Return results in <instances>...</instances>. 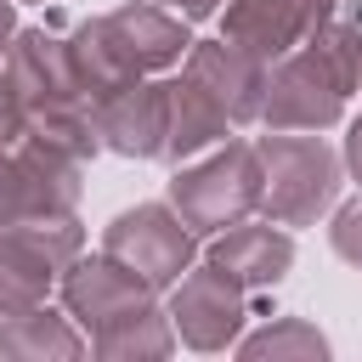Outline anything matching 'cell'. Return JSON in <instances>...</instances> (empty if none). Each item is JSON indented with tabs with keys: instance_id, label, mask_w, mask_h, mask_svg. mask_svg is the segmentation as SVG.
<instances>
[{
	"instance_id": "cell-1",
	"label": "cell",
	"mask_w": 362,
	"mask_h": 362,
	"mask_svg": "<svg viewBox=\"0 0 362 362\" xmlns=\"http://www.w3.org/2000/svg\"><path fill=\"white\" fill-rule=\"evenodd\" d=\"M187 17H170L147 0H130L119 11H102L90 23H79L68 34V62H74V79L90 102H107L113 90L158 74V68H175L192 40L181 28Z\"/></svg>"
},
{
	"instance_id": "cell-2",
	"label": "cell",
	"mask_w": 362,
	"mask_h": 362,
	"mask_svg": "<svg viewBox=\"0 0 362 362\" xmlns=\"http://www.w3.org/2000/svg\"><path fill=\"white\" fill-rule=\"evenodd\" d=\"M356 85H362V17L345 11L322 23L305 45L277 57L260 119L272 130H328Z\"/></svg>"
},
{
	"instance_id": "cell-3",
	"label": "cell",
	"mask_w": 362,
	"mask_h": 362,
	"mask_svg": "<svg viewBox=\"0 0 362 362\" xmlns=\"http://www.w3.org/2000/svg\"><path fill=\"white\" fill-rule=\"evenodd\" d=\"M62 305L74 322L90 328L96 356H164L170 351V322L153 305V288L113 255L74 260L62 272Z\"/></svg>"
},
{
	"instance_id": "cell-4",
	"label": "cell",
	"mask_w": 362,
	"mask_h": 362,
	"mask_svg": "<svg viewBox=\"0 0 362 362\" xmlns=\"http://www.w3.org/2000/svg\"><path fill=\"white\" fill-rule=\"evenodd\" d=\"M260 192H266V170H260L255 141H226L204 164L175 170L170 209L192 232H226V226H238V221H249L260 209Z\"/></svg>"
},
{
	"instance_id": "cell-5",
	"label": "cell",
	"mask_w": 362,
	"mask_h": 362,
	"mask_svg": "<svg viewBox=\"0 0 362 362\" xmlns=\"http://www.w3.org/2000/svg\"><path fill=\"white\" fill-rule=\"evenodd\" d=\"M260 170H266V192L260 209L283 226H311L334 192H339V153L322 136H294V130H272L255 141Z\"/></svg>"
},
{
	"instance_id": "cell-6",
	"label": "cell",
	"mask_w": 362,
	"mask_h": 362,
	"mask_svg": "<svg viewBox=\"0 0 362 362\" xmlns=\"http://www.w3.org/2000/svg\"><path fill=\"white\" fill-rule=\"evenodd\" d=\"M79 226L74 215H28L0 232V317L45 305L51 283L74 266L79 255Z\"/></svg>"
},
{
	"instance_id": "cell-7",
	"label": "cell",
	"mask_w": 362,
	"mask_h": 362,
	"mask_svg": "<svg viewBox=\"0 0 362 362\" xmlns=\"http://www.w3.org/2000/svg\"><path fill=\"white\" fill-rule=\"evenodd\" d=\"M102 255L130 266L147 288H175L198 255V232L164 204H136L102 232Z\"/></svg>"
},
{
	"instance_id": "cell-8",
	"label": "cell",
	"mask_w": 362,
	"mask_h": 362,
	"mask_svg": "<svg viewBox=\"0 0 362 362\" xmlns=\"http://www.w3.org/2000/svg\"><path fill=\"white\" fill-rule=\"evenodd\" d=\"M243 317H249V300H243L238 277H226L209 260L198 272L187 266V277L175 283V300H170V322L192 351H226L238 339Z\"/></svg>"
},
{
	"instance_id": "cell-9",
	"label": "cell",
	"mask_w": 362,
	"mask_h": 362,
	"mask_svg": "<svg viewBox=\"0 0 362 362\" xmlns=\"http://www.w3.org/2000/svg\"><path fill=\"white\" fill-rule=\"evenodd\" d=\"M181 74L198 79V85L226 107L232 124H249V119H260V107H266L272 62L255 57L249 45L226 40V34H221V40H192V51L181 57Z\"/></svg>"
},
{
	"instance_id": "cell-10",
	"label": "cell",
	"mask_w": 362,
	"mask_h": 362,
	"mask_svg": "<svg viewBox=\"0 0 362 362\" xmlns=\"http://www.w3.org/2000/svg\"><path fill=\"white\" fill-rule=\"evenodd\" d=\"M334 6L339 0H226L221 34L272 62V57H288L294 45H305L334 17Z\"/></svg>"
},
{
	"instance_id": "cell-11",
	"label": "cell",
	"mask_w": 362,
	"mask_h": 362,
	"mask_svg": "<svg viewBox=\"0 0 362 362\" xmlns=\"http://www.w3.org/2000/svg\"><path fill=\"white\" fill-rule=\"evenodd\" d=\"M96 136L102 147L124 158H164L170 136V85H124L107 102H96Z\"/></svg>"
},
{
	"instance_id": "cell-12",
	"label": "cell",
	"mask_w": 362,
	"mask_h": 362,
	"mask_svg": "<svg viewBox=\"0 0 362 362\" xmlns=\"http://www.w3.org/2000/svg\"><path fill=\"white\" fill-rule=\"evenodd\" d=\"M209 266H221L243 288H266L294 266V238L283 232V221H266V226H243L238 221L209 243Z\"/></svg>"
},
{
	"instance_id": "cell-13",
	"label": "cell",
	"mask_w": 362,
	"mask_h": 362,
	"mask_svg": "<svg viewBox=\"0 0 362 362\" xmlns=\"http://www.w3.org/2000/svg\"><path fill=\"white\" fill-rule=\"evenodd\" d=\"M232 130V119H226V107L198 85V79H170V136H164V158L170 164H181V158H192L198 147H209V141H221Z\"/></svg>"
},
{
	"instance_id": "cell-14",
	"label": "cell",
	"mask_w": 362,
	"mask_h": 362,
	"mask_svg": "<svg viewBox=\"0 0 362 362\" xmlns=\"http://www.w3.org/2000/svg\"><path fill=\"white\" fill-rule=\"evenodd\" d=\"M0 351L6 356H79L85 339L62 317L34 305V311H17V317H0Z\"/></svg>"
},
{
	"instance_id": "cell-15",
	"label": "cell",
	"mask_w": 362,
	"mask_h": 362,
	"mask_svg": "<svg viewBox=\"0 0 362 362\" xmlns=\"http://www.w3.org/2000/svg\"><path fill=\"white\" fill-rule=\"evenodd\" d=\"M238 351H243V356H328V339H322L305 317H283V322L249 334Z\"/></svg>"
},
{
	"instance_id": "cell-16",
	"label": "cell",
	"mask_w": 362,
	"mask_h": 362,
	"mask_svg": "<svg viewBox=\"0 0 362 362\" xmlns=\"http://www.w3.org/2000/svg\"><path fill=\"white\" fill-rule=\"evenodd\" d=\"M34 209H28V187H23V170H17V158L11 153H0V232L6 226H17V221H28Z\"/></svg>"
},
{
	"instance_id": "cell-17",
	"label": "cell",
	"mask_w": 362,
	"mask_h": 362,
	"mask_svg": "<svg viewBox=\"0 0 362 362\" xmlns=\"http://www.w3.org/2000/svg\"><path fill=\"white\" fill-rule=\"evenodd\" d=\"M328 238H334V249H339L351 266H362V198H356V204H345V209L334 215Z\"/></svg>"
},
{
	"instance_id": "cell-18",
	"label": "cell",
	"mask_w": 362,
	"mask_h": 362,
	"mask_svg": "<svg viewBox=\"0 0 362 362\" xmlns=\"http://www.w3.org/2000/svg\"><path fill=\"white\" fill-rule=\"evenodd\" d=\"M345 164H351V175H356V187H362V119H356L351 136H345Z\"/></svg>"
},
{
	"instance_id": "cell-19",
	"label": "cell",
	"mask_w": 362,
	"mask_h": 362,
	"mask_svg": "<svg viewBox=\"0 0 362 362\" xmlns=\"http://www.w3.org/2000/svg\"><path fill=\"white\" fill-rule=\"evenodd\" d=\"M164 6H170V11H181V17H192V23L221 11V0H164Z\"/></svg>"
},
{
	"instance_id": "cell-20",
	"label": "cell",
	"mask_w": 362,
	"mask_h": 362,
	"mask_svg": "<svg viewBox=\"0 0 362 362\" xmlns=\"http://www.w3.org/2000/svg\"><path fill=\"white\" fill-rule=\"evenodd\" d=\"M11 34H17V6H11V0H0V51L11 45Z\"/></svg>"
}]
</instances>
